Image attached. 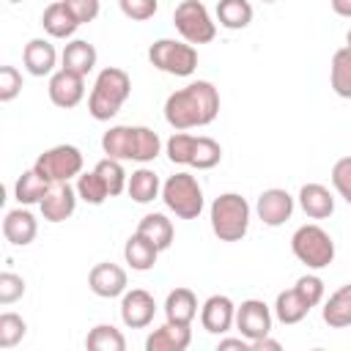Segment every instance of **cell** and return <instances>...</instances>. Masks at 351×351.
<instances>
[{
  "mask_svg": "<svg viewBox=\"0 0 351 351\" xmlns=\"http://www.w3.org/2000/svg\"><path fill=\"white\" fill-rule=\"evenodd\" d=\"M22 63L30 77H52L58 66V49L49 38H30L22 49Z\"/></svg>",
  "mask_w": 351,
  "mask_h": 351,
  "instance_id": "obj_17",
  "label": "cell"
},
{
  "mask_svg": "<svg viewBox=\"0 0 351 351\" xmlns=\"http://www.w3.org/2000/svg\"><path fill=\"white\" fill-rule=\"evenodd\" d=\"M25 335H27V324L22 315H16V313L0 315V348H14L16 343H22Z\"/></svg>",
  "mask_w": 351,
  "mask_h": 351,
  "instance_id": "obj_37",
  "label": "cell"
},
{
  "mask_svg": "<svg viewBox=\"0 0 351 351\" xmlns=\"http://www.w3.org/2000/svg\"><path fill=\"white\" fill-rule=\"evenodd\" d=\"M271 318H274L271 307L263 299H244L236 307V329L250 343L261 340V337H266L271 332Z\"/></svg>",
  "mask_w": 351,
  "mask_h": 351,
  "instance_id": "obj_10",
  "label": "cell"
},
{
  "mask_svg": "<svg viewBox=\"0 0 351 351\" xmlns=\"http://www.w3.org/2000/svg\"><path fill=\"white\" fill-rule=\"evenodd\" d=\"M217 22L225 30H244L252 22V3L250 0H219Z\"/></svg>",
  "mask_w": 351,
  "mask_h": 351,
  "instance_id": "obj_30",
  "label": "cell"
},
{
  "mask_svg": "<svg viewBox=\"0 0 351 351\" xmlns=\"http://www.w3.org/2000/svg\"><path fill=\"white\" fill-rule=\"evenodd\" d=\"M8 3H22V0H8Z\"/></svg>",
  "mask_w": 351,
  "mask_h": 351,
  "instance_id": "obj_49",
  "label": "cell"
},
{
  "mask_svg": "<svg viewBox=\"0 0 351 351\" xmlns=\"http://www.w3.org/2000/svg\"><path fill=\"white\" fill-rule=\"evenodd\" d=\"M74 186H77V195H80V200H85L88 206H101V203L110 197V189H107V184L101 181V176H99L96 170L80 173Z\"/></svg>",
  "mask_w": 351,
  "mask_h": 351,
  "instance_id": "obj_33",
  "label": "cell"
},
{
  "mask_svg": "<svg viewBox=\"0 0 351 351\" xmlns=\"http://www.w3.org/2000/svg\"><path fill=\"white\" fill-rule=\"evenodd\" d=\"M118 8L132 22H145L159 11V0H118Z\"/></svg>",
  "mask_w": 351,
  "mask_h": 351,
  "instance_id": "obj_40",
  "label": "cell"
},
{
  "mask_svg": "<svg viewBox=\"0 0 351 351\" xmlns=\"http://www.w3.org/2000/svg\"><path fill=\"white\" fill-rule=\"evenodd\" d=\"M200 326L208 335H225L236 326V304L225 293H214L200 307Z\"/></svg>",
  "mask_w": 351,
  "mask_h": 351,
  "instance_id": "obj_15",
  "label": "cell"
},
{
  "mask_svg": "<svg viewBox=\"0 0 351 351\" xmlns=\"http://www.w3.org/2000/svg\"><path fill=\"white\" fill-rule=\"evenodd\" d=\"M346 47L351 49V27H348V33H346Z\"/></svg>",
  "mask_w": 351,
  "mask_h": 351,
  "instance_id": "obj_47",
  "label": "cell"
},
{
  "mask_svg": "<svg viewBox=\"0 0 351 351\" xmlns=\"http://www.w3.org/2000/svg\"><path fill=\"white\" fill-rule=\"evenodd\" d=\"M293 206H296V200H293V195H291L288 189L271 186V189H263V192L258 195V200H255V214H258V219H261L263 225L280 228V225H285V222L291 219Z\"/></svg>",
  "mask_w": 351,
  "mask_h": 351,
  "instance_id": "obj_11",
  "label": "cell"
},
{
  "mask_svg": "<svg viewBox=\"0 0 351 351\" xmlns=\"http://www.w3.org/2000/svg\"><path fill=\"white\" fill-rule=\"evenodd\" d=\"M101 151L104 156L121 159V162H154L162 154V140L148 126H110L101 134Z\"/></svg>",
  "mask_w": 351,
  "mask_h": 351,
  "instance_id": "obj_2",
  "label": "cell"
},
{
  "mask_svg": "<svg viewBox=\"0 0 351 351\" xmlns=\"http://www.w3.org/2000/svg\"><path fill=\"white\" fill-rule=\"evenodd\" d=\"M219 162H222V145L214 137H197L189 167H195V170H211Z\"/></svg>",
  "mask_w": 351,
  "mask_h": 351,
  "instance_id": "obj_36",
  "label": "cell"
},
{
  "mask_svg": "<svg viewBox=\"0 0 351 351\" xmlns=\"http://www.w3.org/2000/svg\"><path fill=\"white\" fill-rule=\"evenodd\" d=\"M148 60L154 69L173 74V77H189L197 69V49L189 41L176 38H156L148 47Z\"/></svg>",
  "mask_w": 351,
  "mask_h": 351,
  "instance_id": "obj_7",
  "label": "cell"
},
{
  "mask_svg": "<svg viewBox=\"0 0 351 351\" xmlns=\"http://www.w3.org/2000/svg\"><path fill=\"white\" fill-rule=\"evenodd\" d=\"M329 82H332V90H335L340 99H351V49H348V47H340V49L332 55Z\"/></svg>",
  "mask_w": 351,
  "mask_h": 351,
  "instance_id": "obj_31",
  "label": "cell"
},
{
  "mask_svg": "<svg viewBox=\"0 0 351 351\" xmlns=\"http://www.w3.org/2000/svg\"><path fill=\"white\" fill-rule=\"evenodd\" d=\"M332 186L335 192L351 206V154L348 156H340L335 165H332Z\"/></svg>",
  "mask_w": 351,
  "mask_h": 351,
  "instance_id": "obj_38",
  "label": "cell"
},
{
  "mask_svg": "<svg viewBox=\"0 0 351 351\" xmlns=\"http://www.w3.org/2000/svg\"><path fill=\"white\" fill-rule=\"evenodd\" d=\"M49 186H52V184L30 167V170H25V173L16 178V184H14V197H16L19 206H36V203H41V200L47 197Z\"/></svg>",
  "mask_w": 351,
  "mask_h": 351,
  "instance_id": "obj_28",
  "label": "cell"
},
{
  "mask_svg": "<svg viewBox=\"0 0 351 351\" xmlns=\"http://www.w3.org/2000/svg\"><path fill=\"white\" fill-rule=\"evenodd\" d=\"M22 93V74L16 66H0V101L8 104Z\"/></svg>",
  "mask_w": 351,
  "mask_h": 351,
  "instance_id": "obj_41",
  "label": "cell"
},
{
  "mask_svg": "<svg viewBox=\"0 0 351 351\" xmlns=\"http://www.w3.org/2000/svg\"><path fill=\"white\" fill-rule=\"evenodd\" d=\"M82 151L77 145H69V143H60V145H52L47 148L44 154H38V159L33 162V170L38 176H44L49 184H63V181H71L82 173Z\"/></svg>",
  "mask_w": 351,
  "mask_h": 351,
  "instance_id": "obj_8",
  "label": "cell"
},
{
  "mask_svg": "<svg viewBox=\"0 0 351 351\" xmlns=\"http://www.w3.org/2000/svg\"><path fill=\"white\" fill-rule=\"evenodd\" d=\"M96 60H99V52H96V47H93L90 41H85V38L69 41V44L63 47V52H60V69H69V71L82 74V77H88V74L96 69Z\"/></svg>",
  "mask_w": 351,
  "mask_h": 351,
  "instance_id": "obj_21",
  "label": "cell"
},
{
  "mask_svg": "<svg viewBox=\"0 0 351 351\" xmlns=\"http://www.w3.org/2000/svg\"><path fill=\"white\" fill-rule=\"evenodd\" d=\"M250 217L252 208L247 203V197H241L239 192H222L219 197H214L211 208H208V219H211V230L219 241H241L250 230Z\"/></svg>",
  "mask_w": 351,
  "mask_h": 351,
  "instance_id": "obj_4",
  "label": "cell"
},
{
  "mask_svg": "<svg viewBox=\"0 0 351 351\" xmlns=\"http://www.w3.org/2000/svg\"><path fill=\"white\" fill-rule=\"evenodd\" d=\"M36 233H38V219H36L25 206L11 208V211L5 214V219H3V236H5L8 244H14V247H27V244L36 239Z\"/></svg>",
  "mask_w": 351,
  "mask_h": 351,
  "instance_id": "obj_19",
  "label": "cell"
},
{
  "mask_svg": "<svg viewBox=\"0 0 351 351\" xmlns=\"http://www.w3.org/2000/svg\"><path fill=\"white\" fill-rule=\"evenodd\" d=\"M137 233H143L148 241H154V244L159 247V252H162V250H167V247L173 244L176 228H173V222H170L165 214L154 211V214H145V217L137 222Z\"/></svg>",
  "mask_w": 351,
  "mask_h": 351,
  "instance_id": "obj_29",
  "label": "cell"
},
{
  "mask_svg": "<svg viewBox=\"0 0 351 351\" xmlns=\"http://www.w3.org/2000/svg\"><path fill=\"white\" fill-rule=\"evenodd\" d=\"M85 348H90V351H126V337L112 324H96L85 337Z\"/></svg>",
  "mask_w": 351,
  "mask_h": 351,
  "instance_id": "obj_32",
  "label": "cell"
},
{
  "mask_svg": "<svg viewBox=\"0 0 351 351\" xmlns=\"http://www.w3.org/2000/svg\"><path fill=\"white\" fill-rule=\"evenodd\" d=\"M310 310H313V307L299 296V291H296V288L280 291V293H277V299H274V307H271L274 318H277L280 324H285V326H293V324L304 321Z\"/></svg>",
  "mask_w": 351,
  "mask_h": 351,
  "instance_id": "obj_26",
  "label": "cell"
},
{
  "mask_svg": "<svg viewBox=\"0 0 351 351\" xmlns=\"http://www.w3.org/2000/svg\"><path fill=\"white\" fill-rule=\"evenodd\" d=\"M93 170H96V173L101 176V181L107 184L110 197H118V195L126 189L129 176H126V170H123V162H121V159L104 156V159H99V162H96V167H93Z\"/></svg>",
  "mask_w": 351,
  "mask_h": 351,
  "instance_id": "obj_34",
  "label": "cell"
},
{
  "mask_svg": "<svg viewBox=\"0 0 351 351\" xmlns=\"http://www.w3.org/2000/svg\"><path fill=\"white\" fill-rule=\"evenodd\" d=\"M252 351H280V340H271L266 335L261 340H252Z\"/></svg>",
  "mask_w": 351,
  "mask_h": 351,
  "instance_id": "obj_45",
  "label": "cell"
},
{
  "mask_svg": "<svg viewBox=\"0 0 351 351\" xmlns=\"http://www.w3.org/2000/svg\"><path fill=\"white\" fill-rule=\"evenodd\" d=\"M291 252L296 255L299 263H304L307 269L318 271L326 269L335 261V239L315 222L302 225L293 230L291 236Z\"/></svg>",
  "mask_w": 351,
  "mask_h": 351,
  "instance_id": "obj_6",
  "label": "cell"
},
{
  "mask_svg": "<svg viewBox=\"0 0 351 351\" xmlns=\"http://www.w3.org/2000/svg\"><path fill=\"white\" fill-rule=\"evenodd\" d=\"M132 93V77L118 66H104L90 88L88 96V112L93 121H110L121 112Z\"/></svg>",
  "mask_w": 351,
  "mask_h": 351,
  "instance_id": "obj_3",
  "label": "cell"
},
{
  "mask_svg": "<svg viewBox=\"0 0 351 351\" xmlns=\"http://www.w3.org/2000/svg\"><path fill=\"white\" fill-rule=\"evenodd\" d=\"M296 200H299V208H302L310 219H326V217L335 214V195H332L329 186H324V184H315V181L304 184V186L299 189Z\"/></svg>",
  "mask_w": 351,
  "mask_h": 351,
  "instance_id": "obj_20",
  "label": "cell"
},
{
  "mask_svg": "<svg viewBox=\"0 0 351 351\" xmlns=\"http://www.w3.org/2000/svg\"><path fill=\"white\" fill-rule=\"evenodd\" d=\"M192 343V329L186 324L165 321L145 337V351H186Z\"/></svg>",
  "mask_w": 351,
  "mask_h": 351,
  "instance_id": "obj_18",
  "label": "cell"
},
{
  "mask_svg": "<svg viewBox=\"0 0 351 351\" xmlns=\"http://www.w3.org/2000/svg\"><path fill=\"white\" fill-rule=\"evenodd\" d=\"M261 3H277V0H261Z\"/></svg>",
  "mask_w": 351,
  "mask_h": 351,
  "instance_id": "obj_48",
  "label": "cell"
},
{
  "mask_svg": "<svg viewBox=\"0 0 351 351\" xmlns=\"http://www.w3.org/2000/svg\"><path fill=\"white\" fill-rule=\"evenodd\" d=\"M162 203L178 219H197L203 214V206H206L203 186L192 173H184V170L173 173L162 184Z\"/></svg>",
  "mask_w": 351,
  "mask_h": 351,
  "instance_id": "obj_5",
  "label": "cell"
},
{
  "mask_svg": "<svg viewBox=\"0 0 351 351\" xmlns=\"http://www.w3.org/2000/svg\"><path fill=\"white\" fill-rule=\"evenodd\" d=\"M126 192L134 203H154L162 197V181L151 167H137L126 181Z\"/></svg>",
  "mask_w": 351,
  "mask_h": 351,
  "instance_id": "obj_27",
  "label": "cell"
},
{
  "mask_svg": "<svg viewBox=\"0 0 351 351\" xmlns=\"http://www.w3.org/2000/svg\"><path fill=\"white\" fill-rule=\"evenodd\" d=\"M41 27H44V33H47L49 38H71L74 30L80 27V22H77V16L69 11V5H66L63 0H55V3H49V5L44 8V14H41Z\"/></svg>",
  "mask_w": 351,
  "mask_h": 351,
  "instance_id": "obj_22",
  "label": "cell"
},
{
  "mask_svg": "<svg viewBox=\"0 0 351 351\" xmlns=\"http://www.w3.org/2000/svg\"><path fill=\"white\" fill-rule=\"evenodd\" d=\"M197 315V296L192 288H173L165 299V318L173 324H186L192 326Z\"/></svg>",
  "mask_w": 351,
  "mask_h": 351,
  "instance_id": "obj_25",
  "label": "cell"
},
{
  "mask_svg": "<svg viewBox=\"0 0 351 351\" xmlns=\"http://www.w3.org/2000/svg\"><path fill=\"white\" fill-rule=\"evenodd\" d=\"M47 93H49V101L60 110H71L77 107L82 99H85V77L82 74H74L69 69H58L52 77H49V85H47Z\"/></svg>",
  "mask_w": 351,
  "mask_h": 351,
  "instance_id": "obj_12",
  "label": "cell"
},
{
  "mask_svg": "<svg viewBox=\"0 0 351 351\" xmlns=\"http://www.w3.org/2000/svg\"><path fill=\"white\" fill-rule=\"evenodd\" d=\"M121 321L129 329H145L156 315V302L145 288H132L121 296Z\"/></svg>",
  "mask_w": 351,
  "mask_h": 351,
  "instance_id": "obj_14",
  "label": "cell"
},
{
  "mask_svg": "<svg viewBox=\"0 0 351 351\" xmlns=\"http://www.w3.org/2000/svg\"><path fill=\"white\" fill-rule=\"evenodd\" d=\"M77 200H80L77 186H71L69 181H63V184H52V186H49V192H47V197L38 203V208H41V217H44L47 222H66V219L74 214Z\"/></svg>",
  "mask_w": 351,
  "mask_h": 351,
  "instance_id": "obj_16",
  "label": "cell"
},
{
  "mask_svg": "<svg viewBox=\"0 0 351 351\" xmlns=\"http://www.w3.org/2000/svg\"><path fill=\"white\" fill-rule=\"evenodd\" d=\"M63 3L69 5V11L77 16L80 25L93 22L99 16V11H101V0H63Z\"/></svg>",
  "mask_w": 351,
  "mask_h": 351,
  "instance_id": "obj_43",
  "label": "cell"
},
{
  "mask_svg": "<svg viewBox=\"0 0 351 351\" xmlns=\"http://www.w3.org/2000/svg\"><path fill=\"white\" fill-rule=\"evenodd\" d=\"M126 269L118 266V263H110V261H101L96 263L90 271H88V288L99 296V299H115V296H123L126 293Z\"/></svg>",
  "mask_w": 351,
  "mask_h": 351,
  "instance_id": "obj_13",
  "label": "cell"
},
{
  "mask_svg": "<svg viewBox=\"0 0 351 351\" xmlns=\"http://www.w3.org/2000/svg\"><path fill=\"white\" fill-rule=\"evenodd\" d=\"M329 5H332V11H335L337 16L351 19V0H329Z\"/></svg>",
  "mask_w": 351,
  "mask_h": 351,
  "instance_id": "obj_46",
  "label": "cell"
},
{
  "mask_svg": "<svg viewBox=\"0 0 351 351\" xmlns=\"http://www.w3.org/2000/svg\"><path fill=\"white\" fill-rule=\"evenodd\" d=\"M195 143H197V134H189V132H173L165 143V154L173 165H184L189 167L192 162V154H195Z\"/></svg>",
  "mask_w": 351,
  "mask_h": 351,
  "instance_id": "obj_35",
  "label": "cell"
},
{
  "mask_svg": "<svg viewBox=\"0 0 351 351\" xmlns=\"http://www.w3.org/2000/svg\"><path fill=\"white\" fill-rule=\"evenodd\" d=\"M156 258H159V247L154 241H148L143 233H132L123 244V261L134 269V271H148L156 266Z\"/></svg>",
  "mask_w": 351,
  "mask_h": 351,
  "instance_id": "obj_24",
  "label": "cell"
},
{
  "mask_svg": "<svg viewBox=\"0 0 351 351\" xmlns=\"http://www.w3.org/2000/svg\"><path fill=\"white\" fill-rule=\"evenodd\" d=\"M217 348H219V351H228V348H241V351H247V348H250V351H252V343H250L247 337H241V335H239V337H222Z\"/></svg>",
  "mask_w": 351,
  "mask_h": 351,
  "instance_id": "obj_44",
  "label": "cell"
},
{
  "mask_svg": "<svg viewBox=\"0 0 351 351\" xmlns=\"http://www.w3.org/2000/svg\"><path fill=\"white\" fill-rule=\"evenodd\" d=\"M25 296V280L14 271H3L0 274V304H14Z\"/></svg>",
  "mask_w": 351,
  "mask_h": 351,
  "instance_id": "obj_42",
  "label": "cell"
},
{
  "mask_svg": "<svg viewBox=\"0 0 351 351\" xmlns=\"http://www.w3.org/2000/svg\"><path fill=\"white\" fill-rule=\"evenodd\" d=\"M321 318L326 326L332 329H346L351 326V282L340 285L335 293H329V299L321 307Z\"/></svg>",
  "mask_w": 351,
  "mask_h": 351,
  "instance_id": "obj_23",
  "label": "cell"
},
{
  "mask_svg": "<svg viewBox=\"0 0 351 351\" xmlns=\"http://www.w3.org/2000/svg\"><path fill=\"white\" fill-rule=\"evenodd\" d=\"M173 25L178 36L189 44H208L217 36V22L200 0H181L173 11Z\"/></svg>",
  "mask_w": 351,
  "mask_h": 351,
  "instance_id": "obj_9",
  "label": "cell"
},
{
  "mask_svg": "<svg viewBox=\"0 0 351 351\" xmlns=\"http://www.w3.org/2000/svg\"><path fill=\"white\" fill-rule=\"evenodd\" d=\"M293 288L299 291V296H302L310 307H318V304L324 302V293H326L324 280H321L318 274H302V277L296 280V285H293Z\"/></svg>",
  "mask_w": 351,
  "mask_h": 351,
  "instance_id": "obj_39",
  "label": "cell"
},
{
  "mask_svg": "<svg viewBox=\"0 0 351 351\" xmlns=\"http://www.w3.org/2000/svg\"><path fill=\"white\" fill-rule=\"evenodd\" d=\"M219 115V90L208 80H195L165 99V121L176 132L208 126Z\"/></svg>",
  "mask_w": 351,
  "mask_h": 351,
  "instance_id": "obj_1",
  "label": "cell"
}]
</instances>
